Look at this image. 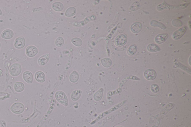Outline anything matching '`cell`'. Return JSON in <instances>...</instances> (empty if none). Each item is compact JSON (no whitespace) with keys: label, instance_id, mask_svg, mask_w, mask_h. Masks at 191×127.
<instances>
[{"label":"cell","instance_id":"obj_1","mask_svg":"<svg viewBox=\"0 0 191 127\" xmlns=\"http://www.w3.org/2000/svg\"><path fill=\"white\" fill-rule=\"evenodd\" d=\"M126 100L123 101L122 102H120V103L114 106V107H112L110 109L103 112L100 115L98 118H96L94 121L92 122V124H95V123H96L97 122H98V121H99L100 120L104 118L105 116L110 114V113L114 112V111L118 109V108H120V107H121V106L124 105L125 104V103H126Z\"/></svg>","mask_w":191,"mask_h":127},{"label":"cell","instance_id":"obj_2","mask_svg":"<svg viewBox=\"0 0 191 127\" xmlns=\"http://www.w3.org/2000/svg\"><path fill=\"white\" fill-rule=\"evenodd\" d=\"M22 66L19 63H14L10 67L9 74L13 76H17L21 74L22 72Z\"/></svg>","mask_w":191,"mask_h":127},{"label":"cell","instance_id":"obj_3","mask_svg":"<svg viewBox=\"0 0 191 127\" xmlns=\"http://www.w3.org/2000/svg\"><path fill=\"white\" fill-rule=\"evenodd\" d=\"M10 110L14 114H20L24 112L25 107L24 104L21 102H15L11 106Z\"/></svg>","mask_w":191,"mask_h":127},{"label":"cell","instance_id":"obj_4","mask_svg":"<svg viewBox=\"0 0 191 127\" xmlns=\"http://www.w3.org/2000/svg\"><path fill=\"white\" fill-rule=\"evenodd\" d=\"M56 99L61 104L65 106L68 105V100L65 94L63 91H59L55 94Z\"/></svg>","mask_w":191,"mask_h":127},{"label":"cell","instance_id":"obj_5","mask_svg":"<svg viewBox=\"0 0 191 127\" xmlns=\"http://www.w3.org/2000/svg\"><path fill=\"white\" fill-rule=\"evenodd\" d=\"M127 40V36L126 34L119 35L115 39V45L118 47H121L126 44Z\"/></svg>","mask_w":191,"mask_h":127},{"label":"cell","instance_id":"obj_6","mask_svg":"<svg viewBox=\"0 0 191 127\" xmlns=\"http://www.w3.org/2000/svg\"><path fill=\"white\" fill-rule=\"evenodd\" d=\"M26 41L23 36H21L17 37L15 40L14 46L15 47L18 49L23 48L25 46Z\"/></svg>","mask_w":191,"mask_h":127},{"label":"cell","instance_id":"obj_7","mask_svg":"<svg viewBox=\"0 0 191 127\" xmlns=\"http://www.w3.org/2000/svg\"><path fill=\"white\" fill-rule=\"evenodd\" d=\"M38 53V50L35 46L33 45L28 46L25 49V53L27 57H35Z\"/></svg>","mask_w":191,"mask_h":127},{"label":"cell","instance_id":"obj_8","mask_svg":"<svg viewBox=\"0 0 191 127\" xmlns=\"http://www.w3.org/2000/svg\"><path fill=\"white\" fill-rule=\"evenodd\" d=\"M187 27L186 26H184L182 27L179 29L173 34L172 35V38L174 40H177L181 38L185 33L186 31H187Z\"/></svg>","mask_w":191,"mask_h":127},{"label":"cell","instance_id":"obj_9","mask_svg":"<svg viewBox=\"0 0 191 127\" xmlns=\"http://www.w3.org/2000/svg\"><path fill=\"white\" fill-rule=\"evenodd\" d=\"M144 76L148 80H154L156 76V73L154 69H149L145 71Z\"/></svg>","mask_w":191,"mask_h":127},{"label":"cell","instance_id":"obj_10","mask_svg":"<svg viewBox=\"0 0 191 127\" xmlns=\"http://www.w3.org/2000/svg\"><path fill=\"white\" fill-rule=\"evenodd\" d=\"M1 37L6 40L11 39L14 36V33L13 30L7 29L3 30L1 35Z\"/></svg>","mask_w":191,"mask_h":127},{"label":"cell","instance_id":"obj_11","mask_svg":"<svg viewBox=\"0 0 191 127\" xmlns=\"http://www.w3.org/2000/svg\"><path fill=\"white\" fill-rule=\"evenodd\" d=\"M23 78L24 81L28 84H32L33 81V76L32 73L29 71L24 72L23 74Z\"/></svg>","mask_w":191,"mask_h":127},{"label":"cell","instance_id":"obj_12","mask_svg":"<svg viewBox=\"0 0 191 127\" xmlns=\"http://www.w3.org/2000/svg\"><path fill=\"white\" fill-rule=\"evenodd\" d=\"M168 37V35L166 33L159 34L155 38V42L157 43L161 44L163 43Z\"/></svg>","mask_w":191,"mask_h":127},{"label":"cell","instance_id":"obj_13","mask_svg":"<svg viewBox=\"0 0 191 127\" xmlns=\"http://www.w3.org/2000/svg\"><path fill=\"white\" fill-rule=\"evenodd\" d=\"M142 24L140 22H136L133 23L131 25V30L134 33H139L142 30Z\"/></svg>","mask_w":191,"mask_h":127},{"label":"cell","instance_id":"obj_14","mask_svg":"<svg viewBox=\"0 0 191 127\" xmlns=\"http://www.w3.org/2000/svg\"><path fill=\"white\" fill-rule=\"evenodd\" d=\"M49 54H46L39 57V58L38 60V63L40 66H43L46 65L49 61Z\"/></svg>","mask_w":191,"mask_h":127},{"label":"cell","instance_id":"obj_15","mask_svg":"<svg viewBox=\"0 0 191 127\" xmlns=\"http://www.w3.org/2000/svg\"><path fill=\"white\" fill-rule=\"evenodd\" d=\"M35 79L38 82L43 83L45 80V75L43 72L41 71L36 72L35 74Z\"/></svg>","mask_w":191,"mask_h":127},{"label":"cell","instance_id":"obj_16","mask_svg":"<svg viewBox=\"0 0 191 127\" xmlns=\"http://www.w3.org/2000/svg\"><path fill=\"white\" fill-rule=\"evenodd\" d=\"M14 90L17 92H21L23 91L25 89V85L23 83L21 82H17L14 85Z\"/></svg>","mask_w":191,"mask_h":127},{"label":"cell","instance_id":"obj_17","mask_svg":"<svg viewBox=\"0 0 191 127\" xmlns=\"http://www.w3.org/2000/svg\"><path fill=\"white\" fill-rule=\"evenodd\" d=\"M82 92V91L80 90H75L71 94L72 100L74 101H76L79 99Z\"/></svg>","mask_w":191,"mask_h":127},{"label":"cell","instance_id":"obj_18","mask_svg":"<svg viewBox=\"0 0 191 127\" xmlns=\"http://www.w3.org/2000/svg\"><path fill=\"white\" fill-rule=\"evenodd\" d=\"M147 49L149 52L152 53L158 52L160 50V47L154 43H151L148 45Z\"/></svg>","mask_w":191,"mask_h":127},{"label":"cell","instance_id":"obj_19","mask_svg":"<svg viewBox=\"0 0 191 127\" xmlns=\"http://www.w3.org/2000/svg\"><path fill=\"white\" fill-rule=\"evenodd\" d=\"M79 78V75L78 73L76 71H74L71 74L70 76V80L71 82L75 83L78 80Z\"/></svg>","mask_w":191,"mask_h":127},{"label":"cell","instance_id":"obj_20","mask_svg":"<svg viewBox=\"0 0 191 127\" xmlns=\"http://www.w3.org/2000/svg\"><path fill=\"white\" fill-rule=\"evenodd\" d=\"M103 89L100 88L96 92L94 95L93 98L95 100L99 101L102 99L103 97Z\"/></svg>","mask_w":191,"mask_h":127},{"label":"cell","instance_id":"obj_21","mask_svg":"<svg viewBox=\"0 0 191 127\" xmlns=\"http://www.w3.org/2000/svg\"><path fill=\"white\" fill-rule=\"evenodd\" d=\"M52 7L56 11L60 12L63 10L64 5L60 2H56L52 4Z\"/></svg>","mask_w":191,"mask_h":127},{"label":"cell","instance_id":"obj_22","mask_svg":"<svg viewBox=\"0 0 191 127\" xmlns=\"http://www.w3.org/2000/svg\"><path fill=\"white\" fill-rule=\"evenodd\" d=\"M137 46L134 44L131 45L127 50L128 54L130 56H133L137 52Z\"/></svg>","mask_w":191,"mask_h":127},{"label":"cell","instance_id":"obj_23","mask_svg":"<svg viewBox=\"0 0 191 127\" xmlns=\"http://www.w3.org/2000/svg\"><path fill=\"white\" fill-rule=\"evenodd\" d=\"M76 13V9L73 7H70L66 11L65 15L68 17H72Z\"/></svg>","mask_w":191,"mask_h":127},{"label":"cell","instance_id":"obj_24","mask_svg":"<svg viewBox=\"0 0 191 127\" xmlns=\"http://www.w3.org/2000/svg\"><path fill=\"white\" fill-rule=\"evenodd\" d=\"M101 63L106 68H109L111 66L112 62L111 59L108 58H105L101 60Z\"/></svg>","mask_w":191,"mask_h":127},{"label":"cell","instance_id":"obj_25","mask_svg":"<svg viewBox=\"0 0 191 127\" xmlns=\"http://www.w3.org/2000/svg\"><path fill=\"white\" fill-rule=\"evenodd\" d=\"M174 106V104L173 103H171L169 104H168L166 107H165L162 111L161 113H160V114H161V115L166 114L168 112H169V111L170 110L172 109V108H173Z\"/></svg>","mask_w":191,"mask_h":127},{"label":"cell","instance_id":"obj_26","mask_svg":"<svg viewBox=\"0 0 191 127\" xmlns=\"http://www.w3.org/2000/svg\"><path fill=\"white\" fill-rule=\"evenodd\" d=\"M150 25L153 27H157L161 28L163 30H165L166 29V27L162 23H159L156 21H152L150 23Z\"/></svg>","mask_w":191,"mask_h":127},{"label":"cell","instance_id":"obj_27","mask_svg":"<svg viewBox=\"0 0 191 127\" xmlns=\"http://www.w3.org/2000/svg\"><path fill=\"white\" fill-rule=\"evenodd\" d=\"M71 42L75 46H78V47L81 46L83 44L82 40L78 37H75L73 39L71 40Z\"/></svg>","mask_w":191,"mask_h":127},{"label":"cell","instance_id":"obj_28","mask_svg":"<svg viewBox=\"0 0 191 127\" xmlns=\"http://www.w3.org/2000/svg\"><path fill=\"white\" fill-rule=\"evenodd\" d=\"M64 40L62 37H59L55 41V44L57 47H61L64 45Z\"/></svg>","mask_w":191,"mask_h":127},{"label":"cell","instance_id":"obj_29","mask_svg":"<svg viewBox=\"0 0 191 127\" xmlns=\"http://www.w3.org/2000/svg\"><path fill=\"white\" fill-rule=\"evenodd\" d=\"M9 97L10 94H9L4 92H0V101L4 100Z\"/></svg>","mask_w":191,"mask_h":127},{"label":"cell","instance_id":"obj_30","mask_svg":"<svg viewBox=\"0 0 191 127\" xmlns=\"http://www.w3.org/2000/svg\"><path fill=\"white\" fill-rule=\"evenodd\" d=\"M150 88L152 92L155 93L158 92L159 90V86L158 85L156 84H154L152 85L151 86Z\"/></svg>","mask_w":191,"mask_h":127},{"label":"cell","instance_id":"obj_31","mask_svg":"<svg viewBox=\"0 0 191 127\" xmlns=\"http://www.w3.org/2000/svg\"><path fill=\"white\" fill-rule=\"evenodd\" d=\"M0 123H1V127H6V123L5 121L2 120L0 122Z\"/></svg>","mask_w":191,"mask_h":127},{"label":"cell","instance_id":"obj_32","mask_svg":"<svg viewBox=\"0 0 191 127\" xmlns=\"http://www.w3.org/2000/svg\"><path fill=\"white\" fill-rule=\"evenodd\" d=\"M3 75V71L0 68V77H2Z\"/></svg>","mask_w":191,"mask_h":127},{"label":"cell","instance_id":"obj_33","mask_svg":"<svg viewBox=\"0 0 191 127\" xmlns=\"http://www.w3.org/2000/svg\"><path fill=\"white\" fill-rule=\"evenodd\" d=\"M2 10H1V9H0V16L2 15Z\"/></svg>","mask_w":191,"mask_h":127},{"label":"cell","instance_id":"obj_34","mask_svg":"<svg viewBox=\"0 0 191 127\" xmlns=\"http://www.w3.org/2000/svg\"><path fill=\"white\" fill-rule=\"evenodd\" d=\"M1 43L0 42V49H1Z\"/></svg>","mask_w":191,"mask_h":127},{"label":"cell","instance_id":"obj_35","mask_svg":"<svg viewBox=\"0 0 191 127\" xmlns=\"http://www.w3.org/2000/svg\"><path fill=\"white\" fill-rule=\"evenodd\" d=\"M153 127H158L156 126H153Z\"/></svg>","mask_w":191,"mask_h":127},{"label":"cell","instance_id":"obj_36","mask_svg":"<svg viewBox=\"0 0 191 127\" xmlns=\"http://www.w3.org/2000/svg\"><path fill=\"white\" fill-rule=\"evenodd\" d=\"M122 127V126H118V127Z\"/></svg>","mask_w":191,"mask_h":127}]
</instances>
